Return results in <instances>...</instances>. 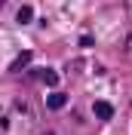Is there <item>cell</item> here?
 <instances>
[{
	"label": "cell",
	"mask_w": 132,
	"mask_h": 135,
	"mask_svg": "<svg viewBox=\"0 0 132 135\" xmlns=\"http://www.w3.org/2000/svg\"><path fill=\"white\" fill-rule=\"evenodd\" d=\"M28 77H34V80H40L46 86H58V74L52 68H34V71H28Z\"/></svg>",
	"instance_id": "cell-1"
},
{
	"label": "cell",
	"mask_w": 132,
	"mask_h": 135,
	"mask_svg": "<svg viewBox=\"0 0 132 135\" xmlns=\"http://www.w3.org/2000/svg\"><path fill=\"white\" fill-rule=\"evenodd\" d=\"M92 114H95L101 123H107V120H114V104H111V101H95V104H92Z\"/></svg>",
	"instance_id": "cell-2"
},
{
	"label": "cell",
	"mask_w": 132,
	"mask_h": 135,
	"mask_svg": "<svg viewBox=\"0 0 132 135\" xmlns=\"http://www.w3.org/2000/svg\"><path fill=\"white\" fill-rule=\"evenodd\" d=\"M31 59H34V52H18L16 59H12V65H9V74H22V71H25L28 65H31Z\"/></svg>",
	"instance_id": "cell-3"
},
{
	"label": "cell",
	"mask_w": 132,
	"mask_h": 135,
	"mask_svg": "<svg viewBox=\"0 0 132 135\" xmlns=\"http://www.w3.org/2000/svg\"><path fill=\"white\" fill-rule=\"evenodd\" d=\"M68 104V95L65 92H49V98H46V108L49 110H62Z\"/></svg>",
	"instance_id": "cell-4"
},
{
	"label": "cell",
	"mask_w": 132,
	"mask_h": 135,
	"mask_svg": "<svg viewBox=\"0 0 132 135\" xmlns=\"http://www.w3.org/2000/svg\"><path fill=\"white\" fill-rule=\"evenodd\" d=\"M31 18H34V6H28V3H25V6L18 9V16H16V22H18V25H28Z\"/></svg>",
	"instance_id": "cell-5"
},
{
	"label": "cell",
	"mask_w": 132,
	"mask_h": 135,
	"mask_svg": "<svg viewBox=\"0 0 132 135\" xmlns=\"http://www.w3.org/2000/svg\"><path fill=\"white\" fill-rule=\"evenodd\" d=\"M3 3H6V0H0V6H3Z\"/></svg>",
	"instance_id": "cell-6"
}]
</instances>
